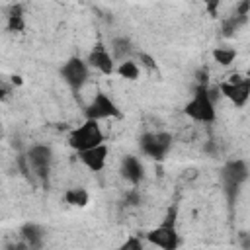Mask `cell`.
I'll use <instances>...</instances> for the list:
<instances>
[{"mask_svg": "<svg viewBox=\"0 0 250 250\" xmlns=\"http://www.w3.org/2000/svg\"><path fill=\"white\" fill-rule=\"evenodd\" d=\"M250 178V166L244 158H230L221 168V182L227 195L229 205H234L238 201V195L242 188L248 184Z\"/></svg>", "mask_w": 250, "mask_h": 250, "instance_id": "obj_1", "label": "cell"}, {"mask_svg": "<svg viewBox=\"0 0 250 250\" xmlns=\"http://www.w3.org/2000/svg\"><path fill=\"white\" fill-rule=\"evenodd\" d=\"M184 113L195 123H213L217 119L215 98L207 84H197L191 98L184 105Z\"/></svg>", "mask_w": 250, "mask_h": 250, "instance_id": "obj_2", "label": "cell"}, {"mask_svg": "<svg viewBox=\"0 0 250 250\" xmlns=\"http://www.w3.org/2000/svg\"><path fill=\"white\" fill-rule=\"evenodd\" d=\"M176 215H178L176 207H168L166 217L162 219V223L158 227L150 229L145 234V240L150 246H156V248H162V250H176L182 244V238H180L178 229H176Z\"/></svg>", "mask_w": 250, "mask_h": 250, "instance_id": "obj_3", "label": "cell"}, {"mask_svg": "<svg viewBox=\"0 0 250 250\" xmlns=\"http://www.w3.org/2000/svg\"><path fill=\"white\" fill-rule=\"evenodd\" d=\"M174 146V137L168 131H145L139 137V150L150 160H164Z\"/></svg>", "mask_w": 250, "mask_h": 250, "instance_id": "obj_4", "label": "cell"}, {"mask_svg": "<svg viewBox=\"0 0 250 250\" xmlns=\"http://www.w3.org/2000/svg\"><path fill=\"white\" fill-rule=\"evenodd\" d=\"M25 160H27V168L33 172V176L41 184H47L51 168H53V160H55L53 146L45 145V143H35V145H31L27 148Z\"/></svg>", "mask_w": 250, "mask_h": 250, "instance_id": "obj_5", "label": "cell"}, {"mask_svg": "<svg viewBox=\"0 0 250 250\" xmlns=\"http://www.w3.org/2000/svg\"><path fill=\"white\" fill-rule=\"evenodd\" d=\"M100 143H104V131L100 127V121L94 119H84V123H80L68 133V146L76 152L92 148Z\"/></svg>", "mask_w": 250, "mask_h": 250, "instance_id": "obj_6", "label": "cell"}, {"mask_svg": "<svg viewBox=\"0 0 250 250\" xmlns=\"http://www.w3.org/2000/svg\"><path fill=\"white\" fill-rule=\"evenodd\" d=\"M119 117H123V109L104 90H98L92 96V100L84 105V119L102 121V119H119Z\"/></svg>", "mask_w": 250, "mask_h": 250, "instance_id": "obj_7", "label": "cell"}, {"mask_svg": "<svg viewBox=\"0 0 250 250\" xmlns=\"http://www.w3.org/2000/svg\"><path fill=\"white\" fill-rule=\"evenodd\" d=\"M61 78L64 80V84L76 94V92H80L86 84H88V80H90V66H88V62H86V59H82V57H78V55H72V57H68L62 64H61Z\"/></svg>", "mask_w": 250, "mask_h": 250, "instance_id": "obj_8", "label": "cell"}, {"mask_svg": "<svg viewBox=\"0 0 250 250\" xmlns=\"http://www.w3.org/2000/svg\"><path fill=\"white\" fill-rule=\"evenodd\" d=\"M219 92L234 107L242 109L250 100V78L246 74H232L229 80H223L219 84Z\"/></svg>", "mask_w": 250, "mask_h": 250, "instance_id": "obj_9", "label": "cell"}, {"mask_svg": "<svg viewBox=\"0 0 250 250\" xmlns=\"http://www.w3.org/2000/svg\"><path fill=\"white\" fill-rule=\"evenodd\" d=\"M86 62H88L90 68L98 70V72L104 74V76L115 74V59H113V55L109 53V47H107L105 43H102V41L94 43V47L90 49V53H88V57H86Z\"/></svg>", "mask_w": 250, "mask_h": 250, "instance_id": "obj_10", "label": "cell"}, {"mask_svg": "<svg viewBox=\"0 0 250 250\" xmlns=\"http://www.w3.org/2000/svg\"><path fill=\"white\" fill-rule=\"evenodd\" d=\"M119 174L127 184H131L133 188H139L145 180V164L141 162L139 156L125 154L119 162Z\"/></svg>", "mask_w": 250, "mask_h": 250, "instance_id": "obj_11", "label": "cell"}, {"mask_svg": "<svg viewBox=\"0 0 250 250\" xmlns=\"http://www.w3.org/2000/svg\"><path fill=\"white\" fill-rule=\"evenodd\" d=\"M107 156H109V148L105 143H100L92 148H86L82 152H78L80 162L90 170V172H102L107 164Z\"/></svg>", "mask_w": 250, "mask_h": 250, "instance_id": "obj_12", "label": "cell"}, {"mask_svg": "<svg viewBox=\"0 0 250 250\" xmlns=\"http://www.w3.org/2000/svg\"><path fill=\"white\" fill-rule=\"evenodd\" d=\"M45 236H47V230L43 225L35 223V221H27L20 227V238L21 242L31 248V250H39L45 246Z\"/></svg>", "mask_w": 250, "mask_h": 250, "instance_id": "obj_13", "label": "cell"}, {"mask_svg": "<svg viewBox=\"0 0 250 250\" xmlns=\"http://www.w3.org/2000/svg\"><path fill=\"white\" fill-rule=\"evenodd\" d=\"M27 27V21H25V10L21 4H14L10 10H8V16H6V31L10 33H23Z\"/></svg>", "mask_w": 250, "mask_h": 250, "instance_id": "obj_14", "label": "cell"}, {"mask_svg": "<svg viewBox=\"0 0 250 250\" xmlns=\"http://www.w3.org/2000/svg\"><path fill=\"white\" fill-rule=\"evenodd\" d=\"M109 53L113 55L115 62L123 61V59H129L131 53H133V43L129 37L125 35H115L111 41H109Z\"/></svg>", "mask_w": 250, "mask_h": 250, "instance_id": "obj_15", "label": "cell"}, {"mask_svg": "<svg viewBox=\"0 0 250 250\" xmlns=\"http://www.w3.org/2000/svg\"><path fill=\"white\" fill-rule=\"evenodd\" d=\"M62 197H64V201H66L70 207H78V209H82V207H86V205L90 203V191H88L86 188H82V186L68 188Z\"/></svg>", "mask_w": 250, "mask_h": 250, "instance_id": "obj_16", "label": "cell"}, {"mask_svg": "<svg viewBox=\"0 0 250 250\" xmlns=\"http://www.w3.org/2000/svg\"><path fill=\"white\" fill-rule=\"evenodd\" d=\"M115 74L119 76V78H123V80H139V76H141V66L137 64V61H133L131 57L129 59H123V61H119L117 64H115Z\"/></svg>", "mask_w": 250, "mask_h": 250, "instance_id": "obj_17", "label": "cell"}, {"mask_svg": "<svg viewBox=\"0 0 250 250\" xmlns=\"http://www.w3.org/2000/svg\"><path fill=\"white\" fill-rule=\"evenodd\" d=\"M248 23V18H242V16H236V14H232V16H229V18H225L223 21H221V31H223V37H234L244 25Z\"/></svg>", "mask_w": 250, "mask_h": 250, "instance_id": "obj_18", "label": "cell"}, {"mask_svg": "<svg viewBox=\"0 0 250 250\" xmlns=\"http://www.w3.org/2000/svg\"><path fill=\"white\" fill-rule=\"evenodd\" d=\"M213 61L221 66H230L236 59V49L234 47H229V45H221V47H215L213 53H211Z\"/></svg>", "mask_w": 250, "mask_h": 250, "instance_id": "obj_19", "label": "cell"}, {"mask_svg": "<svg viewBox=\"0 0 250 250\" xmlns=\"http://www.w3.org/2000/svg\"><path fill=\"white\" fill-rule=\"evenodd\" d=\"M143 246H145V242L141 240V236H129L123 244H121V248L123 250H143Z\"/></svg>", "mask_w": 250, "mask_h": 250, "instance_id": "obj_20", "label": "cell"}, {"mask_svg": "<svg viewBox=\"0 0 250 250\" xmlns=\"http://www.w3.org/2000/svg\"><path fill=\"white\" fill-rule=\"evenodd\" d=\"M234 14L236 16H242V18H248V14H250V0H240L234 6Z\"/></svg>", "mask_w": 250, "mask_h": 250, "instance_id": "obj_21", "label": "cell"}, {"mask_svg": "<svg viewBox=\"0 0 250 250\" xmlns=\"http://www.w3.org/2000/svg\"><path fill=\"white\" fill-rule=\"evenodd\" d=\"M139 59H141V66H146V68H150V70L156 68V62H154V59H152L150 55H146V53H139Z\"/></svg>", "mask_w": 250, "mask_h": 250, "instance_id": "obj_22", "label": "cell"}, {"mask_svg": "<svg viewBox=\"0 0 250 250\" xmlns=\"http://www.w3.org/2000/svg\"><path fill=\"white\" fill-rule=\"evenodd\" d=\"M127 205H139L141 203V195H139V191L137 189H131L129 193H127Z\"/></svg>", "mask_w": 250, "mask_h": 250, "instance_id": "obj_23", "label": "cell"}, {"mask_svg": "<svg viewBox=\"0 0 250 250\" xmlns=\"http://www.w3.org/2000/svg\"><path fill=\"white\" fill-rule=\"evenodd\" d=\"M205 6H207V10H209V14H211L213 18H217V8H219V0H207V2H205Z\"/></svg>", "mask_w": 250, "mask_h": 250, "instance_id": "obj_24", "label": "cell"}, {"mask_svg": "<svg viewBox=\"0 0 250 250\" xmlns=\"http://www.w3.org/2000/svg\"><path fill=\"white\" fill-rule=\"evenodd\" d=\"M12 82H14V84H21V80H20V76H14V78H12Z\"/></svg>", "mask_w": 250, "mask_h": 250, "instance_id": "obj_25", "label": "cell"}, {"mask_svg": "<svg viewBox=\"0 0 250 250\" xmlns=\"http://www.w3.org/2000/svg\"><path fill=\"white\" fill-rule=\"evenodd\" d=\"M201 2H203V4H205V2H207V0H201Z\"/></svg>", "mask_w": 250, "mask_h": 250, "instance_id": "obj_26", "label": "cell"}]
</instances>
